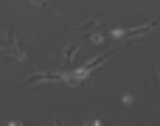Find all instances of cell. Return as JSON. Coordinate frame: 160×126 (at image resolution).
I'll return each instance as SVG.
<instances>
[{"instance_id": "1", "label": "cell", "mask_w": 160, "mask_h": 126, "mask_svg": "<svg viewBox=\"0 0 160 126\" xmlns=\"http://www.w3.org/2000/svg\"><path fill=\"white\" fill-rule=\"evenodd\" d=\"M90 126H98V121H96V124H90Z\"/></svg>"}]
</instances>
